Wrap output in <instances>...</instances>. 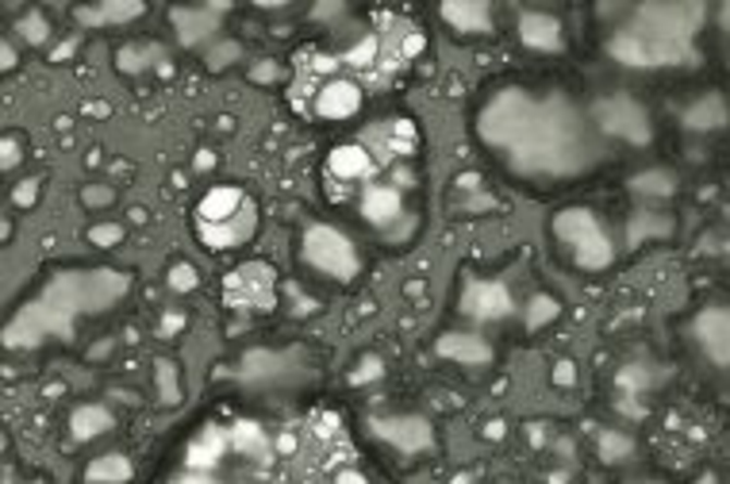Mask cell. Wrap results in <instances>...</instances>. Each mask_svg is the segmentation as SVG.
Listing matches in <instances>:
<instances>
[{
	"label": "cell",
	"mask_w": 730,
	"mask_h": 484,
	"mask_svg": "<svg viewBox=\"0 0 730 484\" xmlns=\"http://www.w3.org/2000/svg\"><path fill=\"white\" fill-rule=\"evenodd\" d=\"M477 135L515 178L565 181L596 166L593 120L553 89L503 85L477 112Z\"/></svg>",
	"instance_id": "6da1fadb"
},
{
	"label": "cell",
	"mask_w": 730,
	"mask_h": 484,
	"mask_svg": "<svg viewBox=\"0 0 730 484\" xmlns=\"http://www.w3.org/2000/svg\"><path fill=\"white\" fill-rule=\"evenodd\" d=\"M131 277L120 269H73L58 274L35 304L20 307L9 323V347H35L47 335H70V323L82 312H105L120 304Z\"/></svg>",
	"instance_id": "7a4b0ae2"
},
{
	"label": "cell",
	"mask_w": 730,
	"mask_h": 484,
	"mask_svg": "<svg viewBox=\"0 0 730 484\" xmlns=\"http://www.w3.org/2000/svg\"><path fill=\"white\" fill-rule=\"evenodd\" d=\"M258 204L243 185H216L196 201L193 231L211 254H231L258 234Z\"/></svg>",
	"instance_id": "3957f363"
},
{
	"label": "cell",
	"mask_w": 730,
	"mask_h": 484,
	"mask_svg": "<svg viewBox=\"0 0 730 484\" xmlns=\"http://www.w3.org/2000/svg\"><path fill=\"white\" fill-rule=\"evenodd\" d=\"M296 262L334 285H350L362 274V251H357V242L334 223L304 227L301 239H296Z\"/></svg>",
	"instance_id": "277c9868"
},
{
	"label": "cell",
	"mask_w": 730,
	"mask_h": 484,
	"mask_svg": "<svg viewBox=\"0 0 730 484\" xmlns=\"http://www.w3.org/2000/svg\"><path fill=\"white\" fill-rule=\"evenodd\" d=\"M550 234L558 239V246L569 254V262L581 269H604L611 266V234L600 223V216L588 208H565L553 216Z\"/></svg>",
	"instance_id": "5b68a950"
},
{
	"label": "cell",
	"mask_w": 730,
	"mask_h": 484,
	"mask_svg": "<svg viewBox=\"0 0 730 484\" xmlns=\"http://www.w3.org/2000/svg\"><path fill=\"white\" fill-rule=\"evenodd\" d=\"M223 304L235 312H269L277 304V274L266 262H243L223 277Z\"/></svg>",
	"instance_id": "8992f818"
},
{
	"label": "cell",
	"mask_w": 730,
	"mask_h": 484,
	"mask_svg": "<svg viewBox=\"0 0 730 484\" xmlns=\"http://www.w3.org/2000/svg\"><path fill=\"white\" fill-rule=\"evenodd\" d=\"M369 427L385 446H392L400 453H427L435 446V431L419 415H385V420H374Z\"/></svg>",
	"instance_id": "52a82bcc"
},
{
	"label": "cell",
	"mask_w": 730,
	"mask_h": 484,
	"mask_svg": "<svg viewBox=\"0 0 730 484\" xmlns=\"http://www.w3.org/2000/svg\"><path fill=\"white\" fill-rule=\"evenodd\" d=\"M462 312L470 315V319L492 323V319H503V315L515 312V300H511V292L503 289L500 281L470 277V281H465V292H462Z\"/></svg>",
	"instance_id": "ba28073f"
},
{
	"label": "cell",
	"mask_w": 730,
	"mask_h": 484,
	"mask_svg": "<svg viewBox=\"0 0 730 484\" xmlns=\"http://www.w3.org/2000/svg\"><path fill=\"white\" fill-rule=\"evenodd\" d=\"M515 32H520L523 47L543 50V55H553V50H561V43H565V35H561V20L550 16V12H520Z\"/></svg>",
	"instance_id": "9c48e42d"
},
{
	"label": "cell",
	"mask_w": 730,
	"mask_h": 484,
	"mask_svg": "<svg viewBox=\"0 0 730 484\" xmlns=\"http://www.w3.org/2000/svg\"><path fill=\"white\" fill-rule=\"evenodd\" d=\"M604 128H608V135H623L631 138V143H646L649 135L646 112H642L638 105H631V100H611V105H604Z\"/></svg>",
	"instance_id": "30bf717a"
},
{
	"label": "cell",
	"mask_w": 730,
	"mask_h": 484,
	"mask_svg": "<svg viewBox=\"0 0 730 484\" xmlns=\"http://www.w3.org/2000/svg\"><path fill=\"white\" fill-rule=\"evenodd\" d=\"M438 16L447 20L458 35H492L496 20L488 4H465V0H454V4H442Z\"/></svg>",
	"instance_id": "8fae6325"
},
{
	"label": "cell",
	"mask_w": 730,
	"mask_h": 484,
	"mask_svg": "<svg viewBox=\"0 0 730 484\" xmlns=\"http://www.w3.org/2000/svg\"><path fill=\"white\" fill-rule=\"evenodd\" d=\"M438 354L450 358V362L458 365H480L492 358V347H488L480 335H470V331H450L438 339Z\"/></svg>",
	"instance_id": "7c38bea8"
},
{
	"label": "cell",
	"mask_w": 730,
	"mask_h": 484,
	"mask_svg": "<svg viewBox=\"0 0 730 484\" xmlns=\"http://www.w3.org/2000/svg\"><path fill=\"white\" fill-rule=\"evenodd\" d=\"M112 412L108 408H100V403H85V408H77V412L70 415V431L77 443H93V438L108 435L112 431Z\"/></svg>",
	"instance_id": "4fadbf2b"
},
{
	"label": "cell",
	"mask_w": 730,
	"mask_h": 484,
	"mask_svg": "<svg viewBox=\"0 0 730 484\" xmlns=\"http://www.w3.org/2000/svg\"><path fill=\"white\" fill-rule=\"evenodd\" d=\"M135 476V465H131L123 453H100L85 465V481L89 484H127Z\"/></svg>",
	"instance_id": "5bb4252c"
},
{
	"label": "cell",
	"mask_w": 730,
	"mask_h": 484,
	"mask_svg": "<svg viewBox=\"0 0 730 484\" xmlns=\"http://www.w3.org/2000/svg\"><path fill=\"white\" fill-rule=\"evenodd\" d=\"M173 24H178V35L193 47V43L208 39L216 32V20H211L208 9H178L173 12Z\"/></svg>",
	"instance_id": "9a60e30c"
},
{
	"label": "cell",
	"mask_w": 730,
	"mask_h": 484,
	"mask_svg": "<svg viewBox=\"0 0 730 484\" xmlns=\"http://www.w3.org/2000/svg\"><path fill=\"white\" fill-rule=\"evenodd\" d=\"M634 189H638V193H657V196H669L673 193V178H669V173H646V178H638L634 181Z\"/></svg>",
	"instance_id": "2e32d148"
},
{
	"label": "cell",
	"mask_w": 730,
	"mask_h": 484,
	"mask_svg": "<svg viewBox=\"0 0 730 484\" xmlns=\"http://www.w3.org/2000/svg\"><path fill=\"white\" fill-rule=\"evenodd\" d=\"M158 385H162V400L173 403L181 396V380H178V370H173L170 362L158 365Z\"/></svg>",
	"instance_id": "e0dca14e"
},
{
	"label": "cell",
	"mask_w": 730,
	"mask_h": 484,
	"mask_svg": "<svg viewBox=\"0 0 730 484\" xmlns=\"http://www.w3.org/2000/svg\"><path fill=\"white\" fill-rule=\"evenodd\" d=\"M553 315H558V300L535 297V304H531V312H527V323L531 327H543V319H553Z\"/></svg>",
	"instance_id": "ac0fdd59"
},
{
	"label": "cell",
	"mask_w": 730,
	"mask_h": 484,
	"mask_svg": "<svg viewBox=\"0 0 730 484\" xmlns=\"http://www.w3.org/2000/svg\"><path fill=\"white\" fill-rule=\"evenodd\" d=\"M123 239V227L120 223H100L89 231V242L93 246H115V242Z\"/></svg>",
	"instance_id": "d6986e66"
},
{
	"label": "cell",
	"mask_w": 730,
	"mask_h": 484,
	"mask_svg": "<svg viewBox=\"0 0 730 484\" xmlns=\"http://www.w3.org/2000/svg\"><path fill=\"white\" fill-rule=\"evenodd\" d=\"M47 32H50L47 20L35 16V12H32V16H27V20H20V35H24L27 43H42V39H47Z\"/></svg>",
	"instance_id": "ffe728a7"
},
{
	"label": "cell",
	"mask_w": 730,
	"mask_h": 484,
	"mask_svg": "<svg viewBox=\"0 0 730 484\" xmlns=\"http://www.w3.org/2000/svg\"><path fill=\"white\" fill-rule=\"evenodd\" d=\"M170 285H173V289H181V292L193 289V285H196V269L185 266V262H181V266H173L170 269Z\"/></svg>",
	"instance_id": "44dd1931"
},
{
	"label": "cell",
	"mask_w": 730,
	"mask_h": 484,
	"mask_svg": "<svg viewBox=\"0 0 730 484\" xmlns=\"http://www.w3.org/2000/svg\"><path fill=\"white\" fill-rule=\"evenodd\" d=\"M100 16H105V20H115V24H120V20H135V16H143V9H138V4H108V9H100Z\"/></svg>",
	"instance_id": "7402d4cb"
},
{
	"label": "cell",
	"mask_w": 730,
	"mask_h": 484,
	"mask_svg": "<svg viewBox=\"0 0 730 484\" xmlns=\"http://www.w3.org/2000/svg\"><path fill=\"white\" fill-rule=\"evenodd\" d=\"M85 201H89V208H105L108 201H112V193H108V189H85Z\"/></svg>",
	"instance_id": "603a6c76"
},
{
	"label": "cell",
	"mask_w": 730,
	"mask_h": 484,
	"mask_svg": "<svg viewBox=\"0 0 730 484\" xmlns=\"http://www.w3.org/2000/svg\"><path fill=\"white\" fill-rule=\"evenodd\" d=\"M4 484H16V481H4Z\"/></svg>",
	"instance_id": "cb8c5ba5"
}]
</instances>
